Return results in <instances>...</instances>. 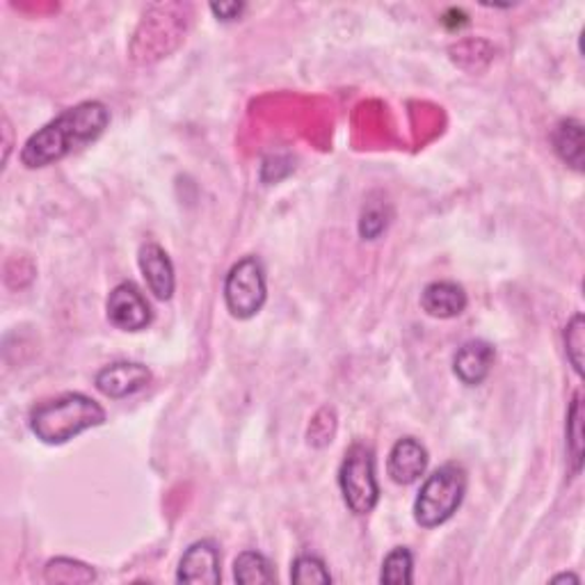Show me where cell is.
I'll use <instances>...</instances> for the list:
<instances>
[{
    "label": "cell",
    "mask_w": 585,
    "mask_h": 585,
    "mask_svg": "<svg viewBox=\"0 0 585 585\" xmlns=\"http://www.w3.org/2000/svg\"><path fill=\"white\" fill-rule=\"evenodd\" d=\"M567 451L574 464V473H581L583 464V401L581 394L574 396L567 412Z\"/></svg>",
    "instance_id": "obj_17"
},
{
    "label": "cell",
    "mask_w": 585,
    "mask_h": 585,
    "mask_svg": "<svg viewBox=\"0 0 585 585\" xmlns=\"http://www.w3.org/2000/svg\"><path fill=\"white\" fill-rule=\"evenodd\" d=\"M220 549L213 540H200L185 549L179 563L177 581L192 585L220 583Z\"/></svg>",
    "instance_id": "obj_9"
},
{
    "label": "cell",
    "mask_w": 585,
    "mask_h": 585,
    "mask_svg": "<svg viewBox=\"0 0 585 585\" xmlns=\"http://www.w3.org/2000/svg\"><path fill=\"white\" fill-rule=\"evenodd\" d=\"M48 583H92L97 581V572L80 563V561H71V559H55L46 565L44 572Z\"/></svg>",
    "instance_id": "obj_16"
},
{
    "label": "cell",
    "mask_w": 585,
    "mask_h": 585,
    "mask_svg": "<svg viewBox=\"0 0 585 585\" xmlns=\"http://www.w3.org/2000/svg\"><path fill=\"white\" fill-rule=\"evenodd\" d=\"M110 124V110L101 101H82L67 108L37 133L27 137L21 149V162L31 170L48 167L86 147L103 135Z\"/></svg>",
    "instance_id": "obj_1"
},
{
    "label": "cell",
    "mask_w": 585,
    "mask_h": 585,
    "mask_svg": "<svg viewBox=\"0 0 585 585\" xmlns=\"http://www.w3.org/2000/svg\"><path fill=\"white\" fill-rule=\"evenodd\" d=\"M466 304H469V297L464 289L455 282H432L421 293L424 312L441 320H449V318L464 314Z\"/></svg>",
    "instance_id": "obj_12"
},
{
    "label": "cell",
    "mask_w": 585,
    "mask_h": 585,
    "mask_svg": "<svg viewBox=\"0 0 585 585\" xmlns=\"http://www.w3.org/2000/svg\"><path fill=\"white\" fill-rule=\"evenodd\" d=\"M389 227V206L369 202L359 217V236L364 240H378Z\"/></svg>",
    "instance_id": "obj_19"
},
{
    "label": "cell",
    "mask_w": 585,
    "mask_h": 585,
    "mask_svg": "<svg viewBox=\"0 0 585 585\" xmlns=\"http://www.w3.org/2000/svg\"><path fill=\"white\" fill-rule=\"evenodd\" d=\"M583 346H585V320L576 314L565 327V350L576 375H583Z\"/></svg>",
    "instance_id": "obj_20"
},
{
    "label": "cell",
    "mask_w": 585,
    "mask_h": 585,
    "mask_svg": "<svg viewBox=\"0 0 585 585\" xmlns=\"http://www.w3.org/2000/svg\"><path fill=\"white\" fill-rule=\"evenodd\" d=\"M137 266H140L147 289L154 293V297L170 300L175 295L177 289L175 266L160 245L145 243L140 247V255H137Z\"/></svg>",
    "instance_id": "obj_10"
},
{
    "label": "cell",
    "mask_w": 585,
    "mask_h": 585,
    "mask_svg": "<svg viewBox=\"0 0 585 585\" xmlns=\"http://www.w3.org/2000/svg\"><path fill=\"white\" fill-rule=\"evenodd\" d=\"M27 424L42 443L60 446L80 432L103 426L105 409L86 394L69 392L35 405Z\"/></svg>",
    "instance_id": "obj_2"
},
{
    "label": "cell",
    "mask_w": 585,
    "mask_h": 585,
    "mask_svg": "<svg viewBox=\"0 0 585 585\" xmlns=\"http://www.w3.org/2000/svg\"><path fill=\"white\" fill-rule=\"evenodd\" d=\"M466 494V471L449 462L432 471L414 500V519L421 528H437L449 521Z\"/></svg>",
    "instance_id": "obj_3"
},
{
    "label": "cell",
    "mask_w": 585,
    "mask_h": 585,
    "mask_svg": "<svg viewBox=\"0 0 585 585\" xmlns=\"http://www.w3.org/2000/svg\"><path fill=\"white\" fill-rule=\"evenodd\" d=\"M291 581L300 585H316V583H331V574L325 567V563L318 559V555H297L291 567Z\"/></svg>",
    "instance_id": "obj_18"
},
{
    "label": "cell",
    "mask_w": 585,
    "mask_h": 585,
    "mask_svg": "<svg viewBox=\"0 0 585 585\" xmlns=\"http://www.w3.org/2000/svg\"><path fill=\"white\" fill-rule=\"evenodd\" d=\"M553 151L559 154L563 162L572 170H583V124L578 120H563L551 133Z\"/></svg>",
    "instance_id": "obj_13"
},
{
    "label": "cell",
    "mask_w": 585,
    "mask_h": 585,
    "mask_svg": "<svg viewBox=\"0 0 585 585\" xmlns=\"http://www.w3.org/2000/svg\"><path fill=\"white\" fill-rule=\"evenodd\" d=\"M565 581L581 583V581H578V576H574V574H563V576H555V578H553V583H565Z\"/></svg>",
    "instance_id": "obj_22"
},
{
    "label": "cell",
    "mask_w": 585,
    "mask_h": 585,
    "mask_svg": "<svg viewBox=\"0 0 585 585\" xmlns=\"http://www.w3.org/2000/svg\"><path fill=\"white\" fill-rule=\"evenodd\" d=\"M414 555L407 547H396L382 563L380 581L389 585H409L414 581Z\"/></svg>",
    "instance_id": "obj_15"
},
{
    "label": "cell",
    "mask_w": 585,
    "mask_h": 585,
    "mask_svg": "<svg viewBox=\"0 0 585 585\" xmlns=\"http://www.w3.org/2000/svg\"><path fill=\"white\" fill-rule=\"evenodd\" d=\"M494 346L481 339L466 341L453 357V373L464 386L483 384L494 369Z\"/></svg>",
    "instance_id": "obj_11"
},
{
    "label": "cell",
    "mask_w": 585,
    "mask_h": 585,
    "mask_svg": "<svg viewBox=\"0 0 585 585\" xmlns=\"http://www.w3.org/2000/svg\"><path fill=\"white\" fill-rule=\"evenodd\" d=\"M151 382V371L145 364H137V361H117V364H110L101 369L94 378V384L105 398H126L140 392Z\"/></svg>",
    "instance_id": "obj_7"
},
{
    "label": "cell",
    "mask_w": 585,
    "mask_h": 585,
    "mask_svg": "<svg viewBox=\"0 0 585 585\" xmlns=\"http://www.w3.org/2000/svg\"><path fill=\"white\" fill-rule=\"evenodd\" d=\"M243 10H245V5L243 3H213L211 5V12L220 19V21H236L240 14H243Z\"/></svg>",
    "instance_id": "obj_21"
},
{
    "label": "cell",
    "mask_w": 585,
    "mask_h": 585,
    "mask_svg": "<svg viewBox=\"0 0 585 585\" xmlns=\"http://www.w3.org/2000/svg\"><path fill=\"white\" fill-rule=\"evenodd\" d=\"M339 487L350 513L369 515L380 500L375 455L367 443H352L339 469Z\"/></svg>",
    "instance_id": "obj_4"
},
{
    "label": "cell",
    "mask_w": 585,
    "mask_h": 585,
    "mask_svg": "<svg viewBox=\"0 0 585 585\" xmlns=\"http://www.w3.org/2000/svg\"><path fill=\"white\" fill-rule=\"evenodd\" d=\"M234 578L243 585H266L274 583L277 574L272 563L259 551H243L234 563Z\"/></svg>",
    "instance_id": "obj_14"
},
{
    "label": "cell",
    "mask_w": 585,
    "mask_h": 585,
    "mask_svg": "<svg viewBox=\"0 0 585 585\" xmlns=\"http://www.w3.org/2000/svg\"><path fill=\"white\" fill-rule=\"evenodd\" d=\"M430 455L428 449L414 437H403L394 443L392 453L386 460V473L396 485H412L416 481H421V476L428 469Z\"/></svg>",
    "instance_id": "obj_8"
},
{
    "label": "cell",
    "mask_w": 585,
    "mask_h": 585,
    "mask_svg": "<svg viewBox=\"0 0 585 585\" xmlns=\"http://www.w3.org/2000/svg\"><path fill=\"white\" fill-rule=\"evenodd\" d=\"M268 300L266 268L261 259L245 257L232 266L225 280V304L234 318H255Z\"/></svg>",
    "instance_id": "obj_5"
},
{
    "label": "cell",
    "mask_w": 585,
    "mask_h": 585,
    "mask_svg": "<svg viewBox=\"0 0 585 585\" xmlns=\"http://www.w3.org/2000/svg\"><path fill=\"white\" fill-rule=\"evenodd\" d=\"M108 320L122 331H143L151 325L154 312L143 291L131 282L117 284L108 295Z\"/></svg>",
    "instance_id": "obj_6"
}]
</instances>
